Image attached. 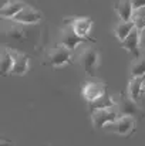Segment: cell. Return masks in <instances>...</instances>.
Listing matches in <instances>:
<instances>
[{
    "label": "cell",
    "instance_id": "ba28073f",
    "mask_svg": "<svg viewBox=\"0 0 145 146\" xmlns=\"http://www.w3.org/2000/svg\"><path fill=\"white\" fill-rule=\"evenodd\" d=\"M43 19V14L31 6H26L11 21L19 24H36Z\"/></svg>",
    "mask_w": 145,
    "mask_h": 146
},
{
    "label": "cell",
    "instance_id": "ac0fdd59",
    "mask_svg": "<svg viewBox=\"0 0 145 146\" xmlns=\"http://www.w3.org/2000/svg\"><path fill=\"white\" fill-rule=\"evenodd\" d=\"M117 102L111 98V95L107 92V94H104L101 98H98L96 99L94 102H90V112H94L97 109H104V108H111V106H114Z\"/></svg>",
    "mask_w": 145,
    "mask_h": 146
},
{
    "label": "cell",
    "instance_id": "44dd1931",
    "mask_svg": "<svg viewBox=\"0 0 145 146\" xmlns=\"http://www.w3.org/2000/svg\"><path fill=\"white\" fill-rule=\"evenodd\" d=\"M131 3H132L134 10L141 9V7H145V0H131Z\"/></svg>",
    "mask_w": 145,
    "mask_h": 146
},
{
    "label": "cell",
    "instance_id": "9c48e42d",
    "mask_svg": "<svg viewBox=\"0 0 145 146\" xmlns=\"http://www.w3.org/2000/svg\"><path fill=\"white\" fill-rule=\"evenodd\" d=\"M19 51H14L11 48H7V47H3L1 48V55H0V71H1V75H7L10 74L13 65H14V61H16V57H17Z\"/></svg>",
    "mask_w": 145,
    "mask_h": 146
},
{
    "label": "cell",
    "instance_id": "7402d4cb",
    "mask_svg": "<svg viewBox=\"0 0 145 146\" xmlns=\"http://www.w3.org/2000/svg\"><path fill=\"white\" fill-rule=\"evenodd\" d=\"M140 47L141 50H145V29L141 31V38H140Z\"/></svg>",
    "mask_w": 145,
    "mask_h": 146
},
{
    "label": "cell",
    "instance_id": "7c38bea8",
    "mask_svg": "<svg viewBox=\"0 0 145 146\" xmlns=\"http://www.w3.org/2000/svg\"><path fill=\"white\" fill-rule=\"evenodd\" d=\"M68 23L73 26L74 31H76L80 37L90 38V37H88V33H90V30H91V27H93V20L86 19V17H81V19H73V20H70Z\"/></svg>",
    "mask_w": 145,
    "mask_h": 146
},
{
    "label": "cell",
    "instance_id": "ffe728a7",
    "mask_svg": "<svg viewBox=\"0 0 145 146\" xmlns=\"http://www.w3.org/2000/svg\"><path fill=\"white\" fill-rule=\"evenodd\" d=\"M21 26L23 24H19V23H14L13 21V26L7 30V36L11 37V38H14V40H23L24 36H26V31H24V29Z\"/></svg>",
    "mask_w": 145,
    "mask_h": 146
},
{
    "label": "cell",
    "instance_id": "5b68a950",
    "mask_svg": "<svg viewBox=\"0 0 145 146\" xmlns=\"http://www.w3.org/2000/svg\"><path fill=\"white\" fill-rule=\"evenodd\" d=\"M135 129V118L132 116H121L118 121L105 126V131L118 133L121 136H128Z\"/></svg>",
    "mask_w": 145,
    "mask_h": 146
},
{
    "label": "cell",
    "instance_id": "30bf717a",
    "mask_svg": "<svg viewBox=\"0 0 145 146\" xmlns=\"http://www.w3.org/2000/svg\"><path fill=\"white\" fill-rule=\"evenodd\" d=\"M27 4L23 0H9L7 3H4V6L0 10V16L3 19H9L13 20Z\"/></svg>",
    "mask_w": 145,
    "mask_h": 146
},
{
    "label": "cell",
    "instance_id": "5bb4252c",
    "mask_svg": "<svg viewBox=\"0 0 145 146\" xmlns=\"http://www.w3.org/2000/svg\"><path fill=\"white\" fill-rule=\"evenodd\" d=\"M115 11L120 16V20L122 21H131L132 20V13H134V7L131 0H118L115 4Z\"/></svg>",
    "mask_w": 145,
    "mask_h": 146
},
{
    "label": "cell",
    "instance_id": "2e32d148",
    "mask_svg": "<svg viewBox=\"0 0 145 146\" xmlns=\"http://www.w3.org/2000/svg\"><path fill=\"white\" fill-rule=\"evenodd\" d=\"M29 70V57L23 52H19L14 61V65L10 71V74L13 75H24Z\"/></svg>",
    "mask_w": 145,
    "mask_h": 146
},
{
    "label": "cell",
    "instance_id": "e0dca14e",
    "mask_svg": "<svg viewBox=\"0 0 145 146\" xmlns=\"http://www.w3.org/2000/svg\"><path fill=\"white\" fill-rule=\"evenodd\" d=\"M134 29H135V24L132 23V20H131V21H122V20H120V21L117 23L114 31H115V36L118 37V40L122 43V41L131 34V31H132Z\"/></svg>",
    "mask_w": 145,
    "mask_h": 146
},
{
    "label": "cell",
    "instance_id": "cb8c5ba5",
    "mask_svg": "<svg viewBox=\"0 0 145 146\" xmlns=\"http://www.w3.org/2000/svg\"><path fill=\"white\" fill-rule=\"evenodd\" d=\"M144 91H145V82H144Z\"/></svg>",
    "mask_w": 145,
    "mask_h": 146
},
{
    "label": "cell",
    "instance_id": "277c9868",
    "mask_svg": "<svg viewBox=\"0 0 145 146\" xmlns=\"http://www.w3.org/2000/svg\"><path fill=\"white\" fill-rule=\"evenodd\" d=\"M81 92H83V97L90 104V102H94L98 98H101L104 94H107V85H105V82H102L100 80H90V81H86Z\"/></svg>",
    "mask_w": 145,
    "mask_h": 146
},
{
    "label": "cell",
    "instance_id": "52a82bcc",
    "mask_svg": "<svg viewBox=\"0 0 145 146\" xmlns=\"http://www.w3.org/2000/svg\"><path fill=\"white\" fill-rule=\"evenodd\" d=\"M98 60H100V55H98L96 48L86 47L81 51L80 62H81V65H83V68H84L87 75H93L94 74V71L97 70V65H98Z\"/></svg>",
    "mask_w": 145,
    "mask_h": 146
},
{
    "label": "cell",
    "instance_id": "d6986e66",
    "mask_svg": "<svg viewBox=\"0 0 145 146\" xmlns=\"http://www.w3.org/2000/svg\"><path fill=\"white\" fill-rule=\"evenodd\" d=\"M132 23L135 24V29L142 31L145 29V7L137 9L132 13Z\"/></svg>",
    "mask_w": 145,
    "mask_h": 146
},
{
    "label": "cell",
    "instance_id": "6da1fadb",
    "mask_svg": "<svg viewBox=\"0 0 145 146\" xmlns=\"http://www.w3.org/2000/svg\"><path fill=\"white\" fill-rule=\"evenodd\" d=\"M117 102V108L121 116H132V118H142L144 111L141 109L140 104H137L134 99H131L128 92H121Z\"/></svg>",
    "mask_w": 145,
    "mask_h": 146
},
{
    "label": "cell",
    "instance_id": "9a60e30c",
    "mask_svg": "<svg viewBox=\"0 0 145 146\" xmlns=\"http://www.w3.org/2000/svg\"><path fill=\"white\" fill-rule=\"evenodd\" d=\"M145 77V50L131 64V78H144Z\"/></svg>",
    "mask_w": 145,
    "mask_h": 146
},
{
    "label": "cell",
    "instance_id": "8992f818",
    "mask_svg": "<svg viewBox=\"0 0 145 146\" xmlns=\"http://www.w3.org/2000/svg\"><path fill=\"white\" fill-rule=\"evenodd\" d=\"M71 60H73V51L60 43L48 54V64L53 67H61L67 62H71Z\"/></svg>",
    "mask_w": 145,
    "mask_h": 146
},
{
    "label": "cell",
    "instance_id": "603a6c76",
    "mask_svg": "<svg viewBox=\"0 0 145 146\" xmlns=\"http://www.w3.org/2000/svg\"><path fill=\"white\" fill-rule=\"evenodd\" d=\"M0 146H13L11 142H9L7 139H1V142H0Z\"/></svg>",
    "mask_w": 145,
    "mask_h": 146
},
{
    "label": "cell",
    "instance_id": "7a4b0ae2",
    "mask_svg": "<svg viewBox=\"0 0 145 146\" xmlns=\"http://www.w3.org/2000/svg\"><path fill=\"white\" fill-rule=\"evenodd\" d=\"M121 118L120 112H118V108H117V104L111 108H104V109H97L94 112H91V121H93V125L96 129L100 128H105L107 125L118 121Z\"/></svg>",
    "mask_w": 145,
    "mask_h": 146
},
{
    "label": "cell",
    "instance_id": "4fadbf2b",
    "mask_svg": "<svg viewBox=\"0 0 145 146\" xmlns=\"http://www.w3.org/2000/svg\"><path fill=\"white\" fill-rule=\"evenodd\" d=\"M144 78H131L128 84V95L131 99H134L137 104L141 102V94L144 91Z\"/></svg>",
    "mask_w": 145,
    "mask_h": 146
},
{
    "label": "cell",
    "instance_id": "8fae6325",
    "mask_svg": "<svg viewBox=\"0 0 145 146\" xmlns=\"http://www.w3.org/2000/svg\"><path fill=\"white\" fill-rule=\"evenodd\" d=\"M140 38H141V31L138 29H134L131 34L122 41V47L127 50L130 54H132L135 58L141 54V47H140Z\"/></svg>",
    "mask_w": 145,
    "mask_h": 146
},
{
    "label": "cell",
    "instance_id": "3957f363",
    "mask_svg": "<svg viewBox=\"0 0 145 146\" xmlns=\"http://www.w3.org/2000/svg\"><path fill=\"white\" fill-rule=\"evenodd\" d=\"M90 41L94 43L96 40H94V38H84V37H80V36L74 31L73 26L68 23V24H65V26L63 27L61 34H60V41H58V43L63 44L64 47H67L68 50L74 51L80 44H83V43H90Z\"/></svg>",
    "mask_w": 145,
    "mask_h": 146
}]
</instances>
